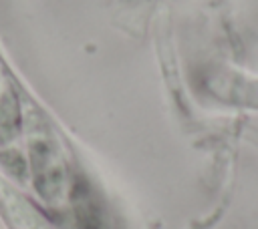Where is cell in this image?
Returning <instances> with one entry per match:
<instances>
[{"label":"cell","mask_w":258,"mask_h":229,"mask_svg":"<svg viewBox=\"0 0 258 229\" xmlns=\"http://www.w3.org/2000/svg\"><path fill=\"white\" fill-rule=\"evenodd\" d=\"M0 217L8 229H52L42 213L6 179L0 177Z\"/></svg>","instance_id":"cell-1"}]
</instances>
